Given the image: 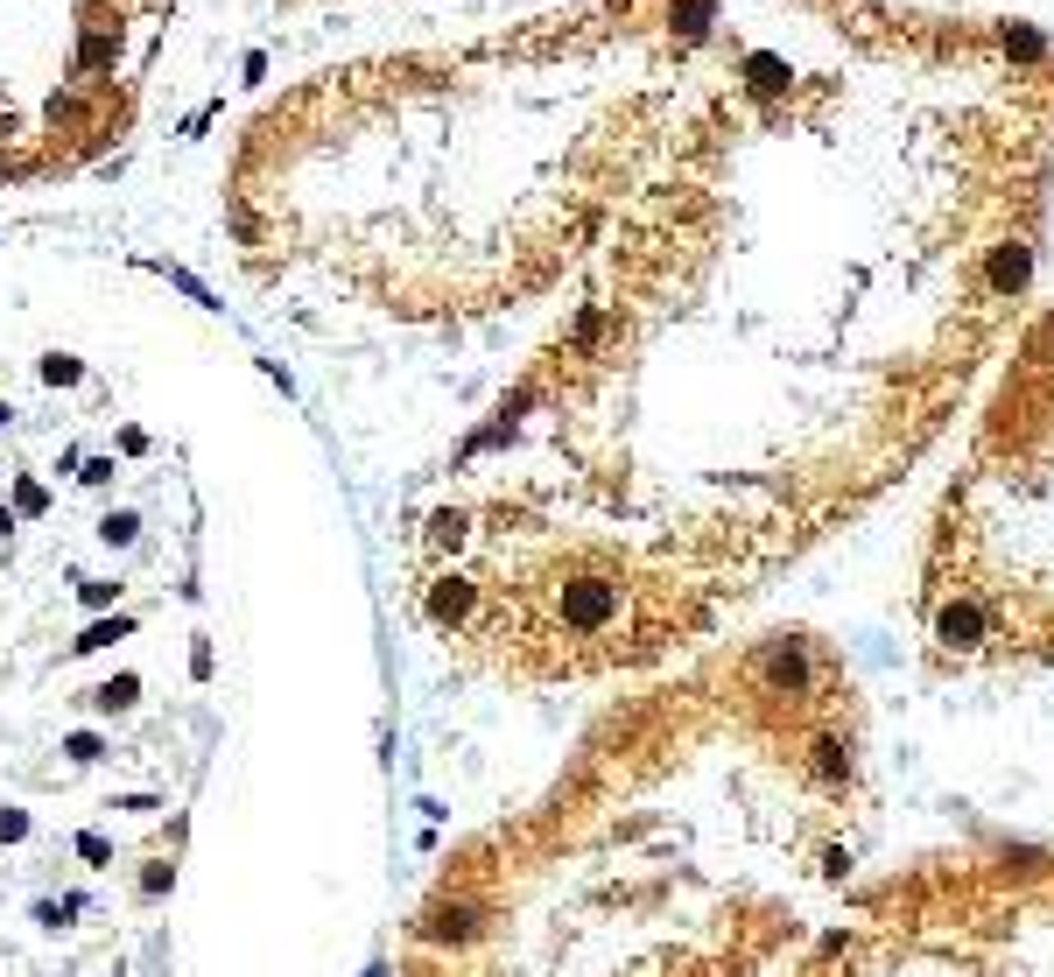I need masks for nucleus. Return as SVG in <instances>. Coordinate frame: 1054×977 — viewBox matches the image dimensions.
<instances>
[{
  "mask_svg": "<svg viewBox=\"0 0 1054 977\" xmlns=\"http://www.w3.org/2000/svg\"><path fill=\"white\" fill-rule=\"evenodd\" d=\"M921 640L949 668H1054V310L1012 344L935 500Z\"/></svg>",
  "mask_w": 1054,
  "mask_h": 977,
  "instance_id": "obj_1",
  "label": "nucleus"
},
{
  "mask_svg": "<svg viewBox=\"0 0 1054 977\" xmlns=\"http://www.w3.org/2000/svg\"><path fill=\"white\" fill-rule=\"evenodd\" d=\"M134 689H141V683H134V675H120V683H105V689H99V703H105V711H127Z\"/></svg>",
  "mask_w": 1054,
  "mask_h": 977,
  "instance_id": "obj_2",
  "label": "nucleus"
},
{
  "mask_svg": "<svg viewBox=\"0 0 1054 977\" xmlns=\"http://www.w3.org/2000/svg\"><path fill=\"white\" fill-rule=\"evenodd\" d=\"M64 753H71V760H78V766H85V760H99V753H105V745H99V739H92V732H78V739H71V745H64Z\"/></svg>",
  "mask_w": 1054,
  "mask_h": 977,
  "instance_id": "obj_3",
  "label": "nucleus"
},
{
  "mask_svg": "<svg viewBox=\"0 0 1054 977\" xmlns=\"http://www.w3.org/2000/svg\"><path fill=\"white\" fill-rule=\"evenodd\" d=\"M120 633H127V619H113V626H92V633H85L78 647H105V640H120Z\"/></svg>",
  "mask_w": 1054,
  "mask_h": 977,
  "instance_id": "obj_4",
  "label": "nucleus"
},
{
  "mask_svg": "<svg viewBox=\"0 0 1054 977\" xmlns=\"http://www.w3.org/2000/svg\"><path fill=\"white\" fill-rule=\"evenodd\" d=\"M105 542H134V513H113L105 521Z\"/></svg>",
  "mask_w": 1054,
  "mask_h": 977,
  "instance_id": "obj_5",
  "label": "nucleus"
}]
</instances>
